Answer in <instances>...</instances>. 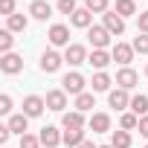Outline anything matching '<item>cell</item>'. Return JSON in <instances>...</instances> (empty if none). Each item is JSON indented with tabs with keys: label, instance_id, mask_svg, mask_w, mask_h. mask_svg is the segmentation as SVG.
Instances as JSON below:
<instances>
[{
	"label": "cell",
	"instance_id": "cell-1",
	"mask_svg": "<svg viewBox=\"0 0 148 148\" xmlns=\"http://www.w3.org/2000/svg\"><path fill=\"white\" fill-rule=\"evenodd\" d=\"M61 90L64 93H73V96H82L84 93V76H82V73H67V76L61 79Z\"/></svg>",
	"mask_w": 148,
	"mask_h": 148
},
{
	"label": "cell",
	"instance_id": "cell-2",
	"mask_svg": "<svg viewBox=\"0 0 148 148\" xmlns=\"http://www.w3.org/2000/svg\"><path fill=\"white\" fill-rule=\"evenodd\" d=\"M90 55H87V49L82 47V44H70L67 49H64V61L70 64V67H79V64H84Z\"/></svg>",
	"mask_w": 148,
	"mask_h": 148
},
{
	"label": "cell",
	"instance_id": "cell-3",
	"mask_svg": "<svg viewBox=\"0 0 148 148\" xmlns=\"http://www.w3.org/2000/svg\"><path fill=\"white\" fill-rule=\"evenodd\" d=\"M0 70L6 73V76H15V73L23 70V58L15 55V52H6V55H0Z\"/></svg>",
	"mask_w": 148,
	"mask_h": 148
},
{
	"label": "cell",
	"instance_id": "cell-4",
	"mask_svg": "<svg viewBox=\"0 0 148 148\" xmlns=\"http://www.w3.org/2000/svg\"><path fill=\"white\" fill-rule=\"evenodd\" d=\"M102 21H105L102 26H105L110 35H122V32H125V18H122V15H116V12H105Z\"/></svg>",
	"mask_w": 148,
	"mask_h": 148
},
{
	"label": "cell",
	"instance_id": "cell-5",
	"mask_svg": "<svg viewBox=\"0 0 148 148\" xmlns=\"http://www.w3.org/2000/svg\"><path fill=\"white\" fill-rule=\"evenodd\" d=\"M49 44L52 47H70V29L64 26V23H55V26H49Z\"/></svg>",
	"mask_w": 148,
	"mask_h": 148
},
{
	"label": "cell",
	"instance_id": "cell-6",
	"mask_svg": "<svg viewBox=\"0 0 148 148\" xmlns=\"http://www.w3.org/2000/svg\"><path fill=\"white\" fill-rule=\"evenodd\" d=\"M87 38H90L93 49H105V47L110 44V32H108L105 26H90V29H87Z\"/></svg>",
	"mask_w": 148,
	"mask_h": 148
},
{
	"label": "cell",
	"instance_id": "cell-7",
	"mask_svg": "<svg viewBox=\"0 0 148 148\" xmlns=\"http://www.w3.org/2000/svg\"><path fill=\"white\" fill-rule=\"evenodd\" d=\"M41 145H47V148H55V145H61L64 142V134L55 128V125H47V128H41Z\"/></svg>",
	"mask_w": 148,
	"mask_h": 148
},
{
	"label": "cell",
	"instance_id": "cell-8",
	"mask_svg": "<svg viewBox=\"0 0 148 148\" xmlns=\"http://www.w3.org/2000/svg\"><path fill=\"white\" fill-rule=\"evenodd\" d=\"M44 108H47V99H41V96H26V99H23V113H26L29 119L41 116Z\"/></svg>",
	"mask_w": 148,
	"mask_h": 148
},
{
	"label": "cell",
	"instance_id": "cell-9",
	"mask_svg": "<svg viewBox=\"0 0 148 148\" xmlns=\"http://www.w3.org/2000/svg\"><path fill=\"white\" fill-rule=\"evenodd\" d=\"M61 64H64V58H61L55 49H47V52L41 55V70H44V73H58Z\"/></svg>",
	"mask_w": 148,
	"mask_h": 148
},
{
	"label": "cell",
	"instance_id": "cell-10",
	"mask_svg": "<svg viewBox=\"0 0 148 148\" xmlns=\"http://www.w3.org/2000/svg\"><path fill=\"white\" fill-rule=\"evenodd\" d=\"M108 105H110V108H116V110L131 108V96H128V90H122V87L110 90V93H108Z\"/></svg>",
	"mask_w": 148,
	"mask_h": 148
},
{
	"label": "cell",
	"instance_id": "cell-11",
	"mask_svg": "<svg viewBox=\"0 0 148 148\" xmlns=\"http://www.w3.org/2000/svg\"><path fill=\"white\" fill-rule=\"evenodd\" d=\"M136 82H139V76H136L131 67H122V70L116 73V84H119L122 90H134V87H136Z\"/></svg>",
	"mask_w": 148,
	"mask_h": 148
},
{
	"label": "cell",
	"instance_id": "cell-12",
	"mask_svg": "<svg viewBox=\"0 0 148 148\" xmlns=\"http://www.w3.org/2000/svg\"><path fill=\"white\" fill-rule=\"evenodd\" d=\"M110 55H113V61H119L122 67H128V64L134 61V47H131V44H116V47L110 49Z\"/></svg>",
	"mask_w": 148,
	"mask_h": 148
},
{
	"label": "cell",
	"instance_id": "cell-13",
	"mask_svg": "<svg viewBox=\"0 0 148 148\" xmlns=\"http://www.w3.org/2000/svg\"><path fill=\"white\" fill-rule=\"evenodd\" d=\"M87 128H90L93 134H105V131H110V116H108V113H93V116L87 119Z\"/></svg>",
	"mask_w": 148,
	"mask_h": 148
},
{
	"label": "cell",
	"instance_id": "cell-14",
	"mask_svg": "<svg viewBox=\"0 0 148 148\" xmlns=\"http://www.w3.org/2000/svg\"><path fill=\"white\" fill-rule=\"evenodd\" d=\"M84 134H87L84 128H70V131H64V145H67V148H79L82 142H87Z\"/></svg>",
	"mask_w": 148,
	"mask_h": 148
},
{
	"label": "cell",
	"instance_id": "cell-15",
	"mask_svg": "<svg viewBox=\"0 0 148 148\" xmlns=\"http://www.w3.org/2000/svg\"><path fill=\"white\" fill-rule=\"evenodd\" d=\"M29 15H32L35 21H47V18L52 15V6L47 3V0H32V6H29Z\"/></svg>",
	"mask_w": 148,
	"mask_h": 148
},
{
	"label": "cell",
	"instance_id": "cell-16",
	"mask_svg": "<svg viewBox=\"0 0 148 148\" xmlns=\"http://www.w3.org/2000/svg\"><path fill=\"white\" fill-rule=\"evenodd\" d=\"M70 21H73V26H79V29H90L93 26V12L90 9H76Z\"/></svg>",
	"mask_w": 148,
	"mask_h": 148
},
{
	"label": "cell",
	"instance_id": "cell-17",
	"mask_svg": "<svg viewBox=\"0 0 148 148\" xmlns=\"http://www.w3.org/2000/svg\"><path fill=\"white\" fill-rule=\"evenodd\" d=\"M87 61H90V64H93V67H96V70H99V73H102V70H105V67H108V64H110V61H113V55H110V52H108V49H93V52H90V58H87Z\"/></svg>",
	"mask_w": 148,
	"mask_h": 148
},
{
	"label": "cell",
	"instance_id": "cell-18",
	"mask_svg": "<svg viewBox=\"0 0 148 148\" xmlns=\"http://www.w3.org/2000/svg\"><path fill=\"white\" fill-rule=\"evenodd\" d=\"M47 108L49 110H64L67 108V93L64 90H49L47 93Z\"/></svg>",
	"mask_w": 148,
	"mask_h": 148
},
{
	"label": "cell",
	"instance_id": "cell-19",
	"mask_svg": "<svg viewBox=\"0 0 148 148\" xmlns=\"http://www.w3.org/2000/svg\"><path fill=\"white\" fill-rule=\"evenodd\" d=\"M61 125H64V131H70V128H84V113H82V110H70V113H64Z\"/></svg>",
	"mask_w": 148,
	"mask_h": 148
},
{
	"label": "cell",
	"instance_id": "cell-20",
	"mask_svg": "<svg viewBox=\"0 0 148 148\" xmlns=\"http://www.w3.org/2000/svg\"><path fill=\"white\" fill-rule=\"evenodd\" d=\"M26 26H29V18H26V15H18V12H15L12 18H6V29H9V32H23Z\"/></svg>",
	"mask_w": 148,
	"mask_h": 148
},
{
	"label": "cell",
	"instance_id": "cell-21",
	"mask_svg": "<svg viewBox=\"0 0 148 148\" xmlns=\"http://www.w3.org/2000/svg\"><path fill=\"white\" fill-rule=\"evenodd\" d=\"M26 119H29L26 113H15V116H9V131L23 136V134H26Z\"/></svg>",
	"mask_w": 148,
	"mask_h": 148
},
{
	"label": "cell",
	"instance_id": "cell-22",
	"mask_svg": "<svg viewBox=\"0 0 148 148\" xmlns=\"http://www.w3.org/2000/svg\"><path fill=\"white\" fill-rule=\"evenodd\" d=\"M131 142H134L131 139V131H122V128L113 131V136H110V145L113 148H131Z\"/></svg>",
	"mask_w": 148,
	"mask_h": 148
},
{
	"label": "cell",
	"instance_id": "cell-23",
	"mask_svg": "<svg viewBox=\"0 0 148 148\" xmlns=\"http://www.w3.org/2000/svg\"><path fill=\"white\" fill-rule=\"evenodd\" d=\"M131 113H136V116H145L148 113V96H134L131 99Z\"/></svg>",
	"mask_w": 148,
	"mask_h": 148
},
{
	"label": "cell",
	"instance_id": "cell-24",
	"mask_svg": "<svg viewBox=\"0 0 148 148\" xmlns=\"http://www.w3.org/2000/svg\"><path fill=\"white\" fill-rule=\"evenodd\" d=\"M93 108H96V102H93V93H82V96H76V110L87 113V110H93Z\"/></svg>",
	"mask_w": 148,
	"mask_h": 148
},
{
	"label": "cell",
	"instance_id": "cell-25",
	"mask_svg": "<svg viewBox=\"0 0 148 148\" xmlns=\"http://www.w3.org/2000/svg\"><path fill=\"white\" fill-rule=\"evenodd\" d=\"M116 15H122V18H128V15H136V3L134 0H116V9H113Z\"/></svg>",
	"mask_w": 148,
	"mask_h": 148
},
{
	"label": "cell",
	"instance_id": "cell-26",
	"mask_svg": "<svg viewBox=\"0 0 148 148\" xmlns=\"http://www.w3.org/2000/svg\"><path fill=\"white\" fill-rule=\"evenodd\" d=\"M110 87V76L102 70V73H96L93 76V93H102V90H108Z\"/></svg>",
	"mask_w": 148,
	"mask_h": 148
},
{
	"label": "cell",
	"instance_id": "cell-27",
	"mask_svg": "<svg viewBox=\"0 0 148 148\" xmlns=\"http://www.w3.org/2000/svg\"><path fill=\"white\" fill-rule=\"evenodd\" d=\"M119 128H122V131L139 128V116H136V113H122V116H119Z\"/></svg>",
	"mask_w": 148,
	"mask_h": 148
},
{
	"label": "cell",
	"instance_id": "cell-28",
	"mask_svg": "<svg viewBox=\"0 0 148 148\" xmlns=\"http://www.w3.org/2000/svg\"><path fill=\"white\" fill-rule=\"evenodd\" d=\"M108 6H110L108 0H84V9H90L93 15H105V12H110Z\"/></svg>",
	"mask_w": 148,
	"mask_h": 148
},
{
	"label": "cell",
	"instance_id": "cell-29",
	"mask_svg": "<svg viewBox=\"0 0 148 148\" xmlns=\"http://www.w3.org/2000/svg\"><path fill=\"white\" fill-rule=\"evenodd\" d=\"M131 47H134V52H139V55H148V35H145V32H139V35L134 38V44H131Z\"/></svg>",
	"mask_w": 148,
	"mask_h": 148
},
{
	"label": "cell",
	"instance_id": "cell-30",
	"mask_svg": "<svg viewBox=\"0 0 148 148\" xmlns=\"http://www.w3.org/2000/svg\"><path fill=\"white\" fill-rule=\"evenodd\" d=\"M12 44H15V38H12V32L9 29H3V32H0V52H12Z\"/></svg>",
	"mask_w": 148,
	"mask_h": 148
},
{
	"label": "cell",
	"instance_id": "cell-31",
	"mask_svg": "<svg viewBox=\"0 0 148 148\" xmlns=\"http://www.w3.org/2000/svg\"><path fill=\"white\" fill-rule=\"evenodd\" d=\"M21 148H41V136H35V134H23V136H21Z\"/></svg>",
	"mask_w": 148,
	"mask_h": 148
},
{
	"label": "cell",
	"instance_id": "cell-32",
	"mask_svg": "<svg viewBox=\"0 0 148 148\" xmlns=\"http://www.w3.org/2000/svg\"><path fill=\"white\" fill-rule=\"evenodd\" d=\"M79 6H76V0H58V12L61 15H70L73 18V12H76Z\"/></svg>",
	"mask_w": 148,
	"mask_h": 148
},
{
	"label": "cell",
	"instance_id": "cell-33",
	"mask_svg": "<svg viewBox=\"0 0 148 148\" xmlns=\"http://www.w3.org/2000/svg\"><path fill=\"white\" fill-rule=\"evenodd\" d=\"M0 15L12 18V15H15V0H0Z\"/></svg>",
	"mask_w": 148,
	"mask_h": 148
},
{
	"label": "cell",
	"instance_id": "cell-34",
	"mask_svg": "<svg viewBox=\"0 0 148 148\" xmlns=\"http://www.w3.org/2000/svg\"><path fill=\"white\" fill-rule=\"evenodd\" d=\"M0 113H3V116H6V113H12V96H9V93L0 96Z\"/></svg>",
	"mask_w": 148,
	"mask_h": 148
},
{
	"label": "cell",
	"instance_id": "cell-35",
	"mask_svg": "<svg viewBox=\"0 0 148 148\" xmlns=\"http://www.w3.org/2000/svg\"><path fill=\"white\" fill-rule=\"evenodd\" d=\"M136 26H139V32L148 35V12H139V15H136Z\"/></svg>",
	"mask_w": 148,
	"mask_h": 148
},
{
	"label": "cell",
	"instance_id": "cell-36",
	"mask_svg": "<svg viewBox=\"0 0 148 148\" xmlns=\"http://www.w3.org/2000/svg\"><path fill=\"white\" fill-rule=\"evenodd\" d=\"M139 134H142V136H148V113H145V116H139Z\"/></svg>",
	"mask_w": 148,
	"mask_h": 148
},
{
	"label": "cell",
	"instance_id": "cell-37",
	"mask_svg": "<svg viewBox=\"0 0 148 148\" xmlns=\"http://www.w3.org/2000/svg\"><path fill=\"white\" fill-rule=\"evenodd\" d=\"M9 136H12V131H9V125H3L0 128V142H9Z\"/></svg>",
	"mask_w": 148,
	"mask_h": 148
},
{
	"label": "cell",
	"instance_id": "cell-38",
	"mask_svg": "<svg viewBox=\"0 0 148 148\" xmlns=\"http://www.w3.org/2000/svg\"><path fill=\"white\" fill-rule=\"evenodd\" d=\"M79 148H96V145H93V142H90V139H87V142H82V145H79Z\"/></svg>",
	"mask_w": 148,
	"mask_h": 148
},
{
	"label": "cell",
	"instance_id": "cell-39",
	"mask_svg": "<svg viewBox=\"0 0 148 148\" xmlns=\"http://www.w3.org/2000/svg\"><path fill=\"white\" fill-rule=\"evenodd\" d=\"M102 148H113V145H102Z\"/></svg>",
	"mask_w": 148,
	"mask_h": 148
},
{
	"label": "cell",
	"instance_id": "cell-40",
	"mask_svg": "<svg viewBox=\"0 0 148 148\" xmlns=\"http://www.w3.org/2000/svg\"><path fill=\"white\" fill-rule=\"evenodd\" d=\"M145 76H148V67H145Z\"/></svg>",
	"mask_w": 148,
	"mask_h": 148
},
{
	"label": "cell",
	"instance_id": "cell-41",
	"mask_svg": "<svg viewBox=\"0 0 148 148\" xmlns=\"http://www.w3.org/2000/svg\"><path fill=\"white\" fill-rule=\"evenodd\" d=\"M145 148H148V145H145Z\"/></svg>",
	"mask_w": 148,
	"mask_h": 148
}]
</instances>
